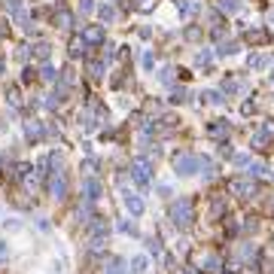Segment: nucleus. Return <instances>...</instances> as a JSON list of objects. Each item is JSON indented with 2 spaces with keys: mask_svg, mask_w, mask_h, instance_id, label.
Instances as JSON below:
<instances>
[{
  "mask_svg": "<svg viewBox=\"0 0 274 274\" xmlns=\"http://www.w3.org/2000/svg\"><path fill=\"white\" fill-rule=\"evenodd\" d=\"M192 219H195V204H192V198H180V201H174V204H171V223H174L177 229L186 232V229L192 226Z\"/></svg>",
  "mask_w": 274,
  "mask_h": 274,
  "instance_id": "f257e3e1",
  "label": "nucleus"
},
{
  "mask_svg": "<svg viewBox=\"0 0 274 274\" xmlns=\"http://www.w3.org/2000/svg\"><path fill=\"white\" fill-rule=\"evenodd\" d=\"M198 164H201V156H195V153H177V156H174V171H177L180 177L198 174Z\"/></svg>",
  "mask_w": 274,
  "mask_h": 274,
  "instance_id": "f03ea898",
  "label": "nucleus"
},
{
  "mask_svg": "<svg viewBox=\"0 0 274 274\" xmlns=\"http://www.w3.org/2000/svg\"><path fill=\"white\" fill-rule=\"evenodd\" d=\"M131 180L137 183L140 189H150V180H153V168H150V161H146L143 156L131 158Z\"/></svg>",
  "mask_w": 274,
  "mask_h": 274,
  "instance_id": "7ed1b4c3",
  "label": "nucleus"
},
{
  "mask_svg": "<svg viewBox=\"0 0 274 274\" xmlns=\"http://www.w3.org/2000/svg\"><path fill=\"white\" fill-rule=\"evenodd\" d=\"M274 140V122H265L259 131L253 134V140H250V146L253 150H268V143Z\"/></svg>",
  "mask_w": 274,
  "mask_h": 274,
  "instance_id": "20e7f679",
  "label": "nucleus"
},
{
  "mask_svg": "<svg viewBox=\"0 0 274 274\" xmlns=\"http://www.w3.org/2000/svg\"><path fill=\"white\" fill-rule=\"evenodd\" d=\"M49 195L52 198H64L67 195V177H64V171L58 168V171H52V177H49Z\"/></svg>",
  "mask_w": 274,
  "mask_h": 274,
  "instance_id": "39448f33",
  "label": "nucleus"
},
{
  "mask_svg": "<svg viewBox=\"0 0 274 274\" xmlns=\"http://www.w3.org/2000/svg\"><path fill=\"white\" fill-rule=\"evenodd\" d=\"M82 40H85L88 46H101V43L107 40V31H104V25H88V28L82 31Z\"/></svg>",
  "mask_w": 274,
  "mask_h": 274,
  "instance_id": "423d86ee",
  "label": "nucleus"
},
{
  "mask_svg": "<svg viewBox=\"0 0 274 274\" xmlns=\"http://www.w3.org/2000/svg\"><path fill=\"white\" fill-rule=\"evenodd\" d=\"M229 189H232L235 195H241V198H253V195H256V186H253L250 180H241V177L229 180Z\"/></svg>",
  "mask_w": 274,
  "mask_h": 274,
  "instance_id": "0eeeda50",
  "label": "nucleus"
},
{
  "mask_svg": "<svg viewBox=\"0 0 274 274\" xmlns=\"http://www.w3.org/2000/svg\"><path fill=\"white\" fill-rule=\"evenodd\" d=\"M204 134H207V137H213V140H223V137H229V122H226V119H213V122H207Z\"/></svg>",
  "mask_w": 274,
  "mask_h": 274,
  "instance_id": "6e6552de",
  "label": "nucleus"
},
{
  "mask_svg": "<svg viewBox=\"0 0 274 274\" xmlns=\"http://www.w3.org/2000/svg\"><path fill=\"white\" fill-rule=\"evenodd\" d=\"M82 195H85L88 204H91V201H98V198H101V180H98V177L82 180Z\"/></svg>",
  "mask_w": 274,
  "mask_h": 274,
  "instance_id": "1a4fd4ad",
  "label": "nucleus"
},
{
  "mask_svg": "<svg viewBox=\"0 0 274 274\" xmlns=\"http://www.w3.org/2000/svg\"><path fill=\"white\" fill-rule=\"evenodd\" d=\"M55 25H58L61 31H70V28H73V15H70L67 6H58V9H55Z\"/></svg>",
  "mask_w": 274,
  "mask_h": 274,
  "instance_id": "9d476101",
  "label": "nucleus"
},
{
  "mask_svg": "<svg viewBox=\"0 0 274 274\" xmlns=\"http://www.w3.org/2000/svg\"><path fill=\"white\" fill-rule=\"evenodd\" d=\"M201 9V3L198 0H177V12L183 15V18H189V15H195Z\"/></svg>",
  "mask_w": 274,
  "mask_h": 274,
  "instance_id": "9b49d317",
  "label": "nucleus"
},
{
  "mask_svg": "<svg viewBox=\"0 0 274 274\" xmlns=\"http://www.w3.org/2000/svg\"><path fill=\"white\" fill-rule=\"evenodd\" d=\"M125 207H128V213H131V216H140V213H143V198L128 192V195H125Z\"/></svg>",
  "mask_w": 274,
  "mask_h": 274,
  "instance_id": "f8f14e48",
  "label": "nucleus"
},
{
  "mask_svg": "<svg viewBox=\"0 0 274 274\" xmlns=\"http://www.w3.org/2000/svg\"><path fill=\"white\" fill-rule=\"evenodd\" d=\"M25 137H28V140H40V137H43V125L37 122V119L25 122Z\"/></svg>",
  "mask_w": 274,
  "mask_h": 274,
  "instance_id": "ddd939ff",
  "label": "nucleus"
},
{
  "mask_svg": "<svg viewBox=\"0 0 274 274\" xmlns=\"http://www.w3.org/2000/svg\"><path fill=\"white\" fill-rule=\"evenodd\" d=\"M88 223H91V235H95V237H104V235H107V229H110L104 216H91Z\"/></svg>",
  "mask_w": 274,
  "mask_h": 274,
  "instance_id": "4468645a",
  "label": "nucleus"
},
{
  "mask_svg": "<svg viewBox=\"0 0 274 274\" xmlns=\"http://www.w3.org/2000/svg\"><path fill=\"white\" fill-rule=\"evenodd\" d=\"M241 168H247V177H259V174H265V164H262V161H253L250 156H247V161L241 164Z\"/></svg>",
  "mask_w": 274,
  "mask_h": 274,
  "instance_id": "2eb2a0df",
  "label": "nucleus"
},
{
  "mask_svg": "<svg viewBox=\"0 0 274 274\" xmlns=\"http://www.w3.org/2000/svg\"><path fill=\"white\" fill-rule=\"evenodd\" d=\"M85 40H82V34H77V37H73V40H70V55H73V58H79V55H85Z\"/></svg>",
  "mask_w": 274,
  "mask_h": 274,
  "instance_id": "dca6fc26",
  "label": "nucleus"
},
{
  "mask_svg": "<svg viewBox=\"0 0 274 274\" xmlns=\"http://www.w3.org/2000/svg\"><path fill=\"white\" fill-rule=\"evenodd\" d=\"M201 268H204V271L219 268V256L216 253H201Z\"/></svg>",
  "mask_w": 274,
  "mask_h": 274,
  "instance_id": "f3484780",
  "label": "nucleus"
},
{
  "mask_svg": "<svg viewBox=\"0 0 274 274\" xmlns=\"http://www.w3.org/2000/svg\"><path fill=\"white\" fill-rule=\"evenodd\" d=\"M247 40H250V43H256V46H262V43L268 40V34H265V31H259V28H250V31H247Z\"/></svg>",
  "mask_w": 274,
  "mask_h": 274,
  "instance_id": "a211bd4d",
  "label": "nucleus"
},
{
  "mask_svg": "<svg viewBox=\"0 0 274 274\" xmlns=\"http://www.w3.org/2000/svg\"><path fill=\"white\" fill-rule=\"evenodd\" d=\"M250 70H265L268 67V55H250Z\"/></svg>",
  "mask_w": 274,
  "mask_h": 274,
  "instance_id": "6ab92c4d",
  "label": "nucleus"
},
{
  "mask_svg": "<svg viewBox=\"0 0 274 274\" xmlns=\"http://www.w3.org/2000/svg\"><path fill=\"white\" fill-rule=\"evenodd\" d=\"M201 101H207V104H216V107H223V104H226L223 91H204V95H201Z\"/></svg>",
  "mask_w": 274,
  "mask_h": 274,
  "instance_id": "aec40b11",
  "label": "nucleus"
},
{
  "mask_svg": "<svg viewBox=\"0 0 274 274\" xmlns=\"http://www.w3.org/2000/svg\"><path fill=\"white\" fill-rule=\"evenodd\" d=\"M146 265H150V262H146V256H134V259H131V268H128V271H131V274H143Z\"/></svg>",
  "mask_w": 274,
  "mask_h": 274,
  "instance_id": "412c9836",
  "label": "nucleus"
},
{
  "mask_svg": "<svg viewBox=\"0 0 274 274\" xmlns=\"http://www.w3.org/2000/svg\"><path fill=\"white\" fill-rule=\"evenodd\" d=\"M98 15H101V22H104V25H107V22H116V9L110 6V3H104V6L98 9Z\"/></svg>",
  "mask_w": 274,
  "mask_h": 274,
  "instance_id": "4be33fe9",
  "label": "nucleus"
},
{
  "mask_svg": "<svg viewBox=\"0 0 274 274\" xmlns=\"http://www.w3.org/2000/svg\"><path fill=\"white\" fill-rule=\"evenodd\" d=\"M156 3H158V0H134L131 6H134L137 12H153V9H156Z\"/></svg>",
  "mask_w": 274,
  "mask_h": 274,
  "instance_id": "5701e85b",
  "label": "nucleus"
},
{
  "mask_svg": "<svg viewBox=\"0 0 274 274\" xmlns=\"http://www.w3.org/2000/svg\"><path fill=\"white\" fill-rule=\"evenodd\" d=\"M88 77L91 79H101L104 77V61H88Z\"/></svg>",
  "mask_w": 274,
  "mask_h": 274,
  "instance_id": "b1692460",
  "label": "nucleus"
},
{
  "mask_svg": "<svg viewBox=\"0 0 274 274\" xmlns=\"http://www.w3.org/2000/svg\"><path fill=\"white\" fill-rule=\"evenodd\" d=\"M237 49H241V46H237L235 40H226V43H219V49H216V55H235Z\"/></svg>",
  "mask_w": 274,
  "mask_h": 274,
  "instance_id": "393cba45",
  "label": "nucleus"
},
{
  "mask_svg": "<svg viewBox=\"0 0 274 274\" xmlns=\"http://www.w3.org/2000/svg\"><path fill=\"white\" fill-rule=\"evenodd\" d=\"M201 34H204V31H201L198 25H189L186 31H183V37H186V40H189V43H195V40H201Z\"/></svg>",
  "mask_w": 274,
  "mask_h": 274,
  "instance_id": "a878e982",
  "label": "nucleus"
},
{
  "mask_svg": "<svg viewBox=\"0 0 274 274\" xmlns=\"http://www.w3.org/2000/svg\"><path fill=\"white\" fill-rule=\"evenodd\" d=\"M219 9H223V12H237V9H241V3H237V0H219Z\"/></svg>",
  "mask_w": 274,
  "mask_h": 274,
  "instance_id": "bb28decb",
  "label": "nucleus"
},
{
  "mask_svg": "<svg viewBox=\"0 0 274 274\" xmlns=\"http://www.w3.org/2000/svg\"><path fill=\"white\" fill-rule=\"evenodd\" d=\"M146 250H150L153 256H161V241L158 237H146Z\"/></svg>",
  "mask_w": 274,
  "mask_h": 274,
  "instance_id": "cd10ccee",
  "label": "nucleus"
},
{
  "mask_svg": "<svg viewBox=\"0 0 274 274\" xmlns=\"http://www.w3.org/2000/svg\"><path fill=\"white\" fill-rule=\"evenodd\" d=\"M40 77H43L46 82H55V77H58V73H55L52 64H43V67H40Z\"/></svg>",
  "mask_w": 274,
  "mask_h": 274,
  "instance_id": "c85d7f7f",
  "label": "nucleus"
},
{
  "mask_svg": "<svg viewBox=\"0 0 274 274\" xmlns=\"http://www.w3.org/2000/svg\"><path fill=\"white\" fill-rule=\"evenodd\" d=\"M195 61H198L201 67H207V64L213 61V52H210V49H201V52H198V58H195Z\"/></svg>",
  "mask_w": 274,
  "mask_h": 274,
  "instance_id": "c756f323",
  "label": "nucleus"
},
{
  "mask_svg": "<svg viewBox=\"0 0 274 274\" xmlns=\"http://www.w3.org/2000/svg\"><path fill=\"white\" fill-rule=\"evenodd\" d=\"M174 73H177L174 67H161V73H158V79H161L164 85H171V82H174Z\"/></svg>",
  "mask_w": 274,
  "mask_h": 274,
  "instance_id": "7c9ffc66",
  "label": "nucleus"
},
{
  "mask_svg": "<svg viewBox=\"0 0 274 274\" xmlns=\"http://www.w3.org/2000/svg\"><path fill=\"white\" fill-rule=\"evenodd\" d=\"M223 210H226V198H223V195H216V198H213V216H219Z\"/></svg>",
  "mask_w": 274,
  "mask_h": 274,
  "instance_id": "2f4dec72",
  "label": "nucleus"
},
{
  "mask_svg": "<svg viewBox=\"0 0 274 274\" xmlns=\"http://www.w3.org/2000/svg\"><path fill=\"white\" fill-rule=\"evenodd\" d=\"M171 101H174V104H183V101H186V88H183V85L174 88V91H171Z\"/></svg>",
  "mask_w": 274,
  "mask_h": 274,
  "instance_id": "473e14b6",
  "label": "nucleus"
},
{
  "mask_svg": "<svg viewBox=\"0 0 274 274\" xmlns=\"http://www.w3.org/2000/svg\"><path fill=\"white\" fill-rule=\"evenodd\" d=\"M3 9H6V12H12V15H15V12H18V9H22V0H3Z\"/></svg>",
  "mask_w": 274,
  "mask_h": 274,
  "instance_id": "72a5a7b5",
  "label": "nucleus"
},
{
  "mask_svg": "<svg viewBox=\"0 0 274 274\" xmlns=\"http://www.w3.org/2000/svg\"><path fill=\"white\" fill-rule=\"evenodd\" d=\"M223 88L229 91V95H232V91H237V88H241V82H237V79H232V77H226V82H223Z\"/></svg>",
  "mask_w": 274,
  "mask_h": 274,
  "instance_id": "f704fd0d",
  "label": "nucleus"
},
{
  "mask_svg": "<svg viewBox=\"0 0 274 274\" xmlns=\"http://www.w3.org/2000/svg\"><path fill=\"white\" fill-rule=\"evenodd\" d=\"M49 52H52V46H49V43H37V55H40L43 61L49 58Z\"/></svg>",
  "mask_w": 274,
  "mask_h": 274,
  "instance_id": "c9c22d12",
  "label": "nucleus"
},
{
  "mask_svg": "<svg viewBox=\"0 0 274 274\" xmlns=\"http://www.w3.org/2000/svg\"><path fill=\"white\" fill-rule=\"evenodd\" d=\"M91 9H95V3H91V0H79V12H82V15H88Z\"/></svg>",
  "mask_w": 274,
  "mask_h": 274,
  "instance_id": "e433bc0d",
  "label": "nucleus"
},
{
  "mask_svg": "<svg viewBox=\"0 0 274 274\" xmlns=\"http://www.w3.org/2000/svg\"><path fill=\"white\" fill-rule=\"evenodd\" d=\"M153 64H156V55H153V52H146V55H143V67H146V70H153Z\"/></svg>",
  "mask_w": 274,
  "mask_h": 274,
  "instance_id": "4c0bfd02",
  "label": "nucleus"
},
{
  "mask_svg": "<svg viewBox=\"0 0 274 274\" xmlns=\"http://www.w3.org/2000/svg\"><path fill=\"white\" fill-rule=\"evenodd\" d=\"M6 98H9V104H18V88H15V85L6 88Z\"/></svg>",
  "mask_w": 274,
  "mask_h": 274,
  "instance_id": "58836bf2",
  "label": "nucleus"
},
{
  "mask_svg": "<svg viewBox=\"0 0 274 274\" xmlns=\"http://www.w3.org/2000/svg\"><path fill=\"white\" fill-rule=\"evenodd\" d=\"M219 153H223V156H232V143L223 140V143H219Z\"/></svg>",
  "mask_w": 274,
  "mask_h": 274,
  "instance_id": "ea45409f",
  "label": "nucleus"
},
{
  "mask_svg": "<svg viewBox=\"0 0 274 274\" xmlns=\"http://www.w3.org/2000/svg\"><path fill=\"white\" fill-rule=\"evenodd\" d=\"M119 232H125V235H134V226H131V223H119Z\"/></svg>",
  "mask_w": 274,
  "mask_h": 274,
  "instance_id": "a19ab883",
  "label": "nucleus"
},
{
  "mask_svg": "<svg viewBox=\"0 0 274 274\" xmlns=\"http://www.w3.org/2000/svg\"><path fill=\"white\" fill-rule=\"evenodd\" d=\"M186 274H198V271H195V268H192V265H186Z\"/></svg>",
  "mask_w": 274,
  "mask_h": 274,
  "instance_id": "79ce46f5",
  "label": "nucleus"
},
{
  "mask_svg": "<svg viewBox=\"0 0 274 274\" xmlns=\"http://www.w3.org/2000/svg\"><path fill=\"white\" fill-rule=\"evenodd\" d=\"M268 22H271V25H274V9H271V12H268Z\"/></svg>",
  "mask_w": 274,
  "mask_h": 274,
  "instance_id": "37998d69",
  "label": "nucleus"
}]
</instances>
